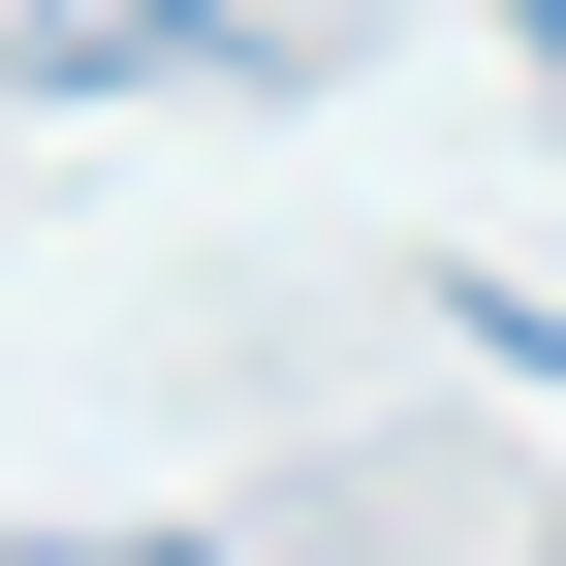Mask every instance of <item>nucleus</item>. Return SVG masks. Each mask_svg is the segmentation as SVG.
Returning <instances> with one entry per match:
<instances>
[{"mask_svg":"<svg viewBox=\"0 0 566 566\" xmlns=\"http://www.w3.org/2000/svg\"><path fill=\"white\" fill-rule=\"evenodd\" d=\"M346 0H32V95H126V63H315Z\"/></svg>","mask_w":566,"mask_h":566,"instance_id":"nucleus-1","label":"nucleus"},{"mask_svg":"<svg viewBox=\"0 0 566 566\" xmlns=\"http://www.w3.org/2000/svg\"><path fill=\"white\" fill-rule=\"evenodd\" d=\"M95 566H189V535H95Z\"/></svg>","mask_w":566,"mask_h":566,"instance_id":"nucleus-2","label":"nucleus"},{"mask_svg":"<svg viewBox=\"0 0 566 566\" xmlns=\"http://www.w3.org/2000/svg\"><path fill=\"white\" fill-rule=\"evenodd\" d=\"M535 63H566V0H535Z\"/></svg>","mask_w":566,"mask_h":566,"instance_id":"nucleus-3","label":"nucleus"}]
</instances>
